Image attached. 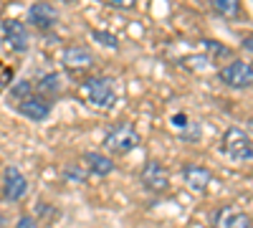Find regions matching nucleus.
<instances>
[{"instance_id": "obj_2", "label": "nucleus", "mask_w": 253, "mask_h": 228, "mask_svg": "<svg viewBox=\"0 0 253 228\" xmlns=\"http://www.w3.org/2000/svg\"><path fill=\"white\" fill-rule=\"evenodd\" d=\"M137 144H139V135L129 122H119L104 135V147L112 155H126V152H132Z\"/></svg>"}, {"instance_id": "obj_12", "label": "nucleus", "mask_w": 253, "mask_h": 228, "mask_svg": "<svg viewBox=\"0 0 253 228\" xmlns=\"http://www.w3.org/2000/svg\"><path fill=\"white\" fill-rule=\"evenodd\" d=\"M61 61H63V66H69V69H86V66L94 64V53L86 46H69L63 51Z\"/></svg>"}, {"instance_id": "obj_19", "label": "nucleus", "mask_w": 253, "mask_h": 228, "mask_svg": "<svg viewBox=\"0 0 253 228\" xmlns=\"http://www.w3.org/2000/svg\"><path fill=\"white\" fill-rule=\"evenodd\" d=\"M182 64L190 69H205L210 64V58L208 56H190V58H182Z\"/></svg>"}, {"instance_id": "obj_13", "label": "nucleus", "mask_w": 253, "mask_h": 228, "mask_svg": "<svg viewBox=\"0 0 253 228\" xmlns=\"http://www.w3.org/2000/svg\"><path fill=\"white\" fill-rule=\"evenodd\" d=\"M81 160H84V168H86V173H91V175L107 178V175H112V173H114V162H112V157H107V155L86 152Z\"/></svg>"}, {"instance_id": "obj_9", "label": "nucleus", "mask_w": 253, "mask_h": 228, "mask_svg": "<svg viewBox=\"0 0 253 228\" xmlns=\"http://www.w3.org/2000/svg\"><path fill=\"white\" fill-rule=\"evenodd\" d=\"M56 20H58V10L51 3H36L28 8V23L33 28H41V31L53 28Z\"/></svg>"}, {"instance_id": "obj_7", "label": "nucleus", "mask_w": 253, "mask_h": 228, "mask_svg": "<svg viewBox=\"0 0 253 228\" xmlns=\"http://www.w3.org/2000/svg\"><path fill=\"white\" fill-rule=\"evenodd\" d=\"M3 36H5V44H8L13 51H18V53L28 51L31 36H28L26 23H20V20H15V18L5 20V23H3Z\"/></svg>"}, {"instance_id": "obj_14", "label": "nucleus", "mask_w": 253, "mask_h": 228, "mask_svg": "<svg viewBox=\"0 0 253 228\" xmlns=\"http://www.w3.org/2000/svg\"><path fill=\"white\" fill-rule=\"evenodd\" d=\"M213 10L218 15H225V18H236L241 15V3H236V0H213Z\"/></svg>"}, {"instance_id": "obj_17", "label": "nucleus", "mask_w": 253, "mask_h": 228, "mask_svg": "<svg viewBox=\"0 0 253 228\" xmlns=\"http://www.w3.org/2000/svg\"><path fill=\"white\" fill-rule=\"evenodd\" d=\"M10 94L15 96V99H20V101H26L28 96H33V84L28 79H23V81H18V84L10 89Z\"/></svg>"}, {"instance_id": "obj_15", "label": "nucleus", "mask_w": 253, "mask_h": 228, "mask_svg": "<svg viewBox=\"0 0 253 228\" xmlns=\"http://www.w3.org/2000/svg\"><path fill=\"white\" fill-rule=\"evenodd\" d=\"M38 91L41 94H58L61 91V76L58 74H46L43 79L38 81Z\"/></svg>"}, {"instance_id": "obj_21", "label": "nucleus", "mask_w": 253, "mask_h": 228, "mask_svg": "<svg viewBox=\"0 0 253 228\" xmlns=\"http://www.w3.org/2000/svg\"><path fill=\"white\" fill-rule=\"evenodd\" d=\"M84 170H86V168H84ZM84 170H79V165H69V168H66V178L76 180V182H84V180H86V173H84Z\"/></svg>"}, {"instance_id": "obj_18", "label": "nucleus", "mask_w": 253, "mask_h": 228, "mask_svg": "<svg viewBox=\"0 0 253 228\" xmlns=\"http://www.w3.org/2000/svg\"><path fill=\"white\" fill-rule=\"evenodd\" d=\"M91 38L99 41V44H101V46H107V48H119L117 38H114L112 33H107V31H91Z\"/></svg>"}, {"instance_id": "obj_22", "label": "nucleus", "mask_w": 253, "mask_h": 228, "mask_svg": "<svg viewBox=\"0 0 253 228\" xmlns=\"http://www.w3.org/2000/svg\"><path fill=\"white\" fill-rule=\"evenodd\" d=\"M15 228H38V221L33 216H20L18 223H15Z\"/></svg>"}, {"instance_id": "obj_4", "label": "nucleus", "mask_w": 253, "mask_h": 228, "mask_svg": "<svg viewBox=\"0 0 253 228\" xmlns=\"http://www.w3.org/2000/svg\"><path fill=\"white\" fill-rule=\"evenodd\" d=\"M218 79L230 89H248V87H253V66L248 61L233 58L218 71Z\"/></svg>"}, {"instance_id": "obj_8", "label": "nucleus", "mask_w": 253, "mask_h": 228, "mask_svg": "<svg viewBox=\"0 0 253 228\" xmlns=\"http://www.w3.org/2000/svg\"><path fill=\"white\" fill-rule=\"evenodd\" d=\"M182 180L193 193H205L208 185L213 182V173H210L208 168H203V165L187 162V165H182Z\"/></svg>"}, {"instance_id": "obj_25", "label": "nucleus", "mask_w": 253, "mask_h": 228, "mask_svg": "<svg viewBox=\"0 0 253 228\" xmlns=\"http://www.w3.org/2000/svg\"><path fill=\"white\" fill-rule=\"evenodd\" d=\"M107 5H112V8H132V3H129V0H112V3H107Z\"/></svg>"}, {"instance_id": "obj_1", "label": "nucleus", "mask_w": 253, "mask_h": 228, "mask_svg": "<svg viewBox=\"0 0 253 228\" xmlns=\"http://www.w3.org/2000/svg\"><path fill=\"white\" fill-rule=\"evenodd\" d=\"M84 94H86L89 104L99 109H112L117 101V89H114V79L109 76H91L84 81Z\"/></svg>"}, {"instance_id": "obj_11", "label": "nucleus", "mask_w": 253, "mask_h": 228, "mask_svg": "<svg viewBox=\"0 0 253 228\" xmlns=\"http://www.w3.org/2000/svg\"><path fill=\"white\" fill-rule=\"evenodd\" d=\"M18 112L23 114V117H28V119H33V122H43L48 117V112H51V101L46 96H36L33 94L26 101H20Z\"/></svg>"}, {"instance_id": "obj_27", "label": "nucleus", "mask_w": 253, "mask_h": 228, "mask_svg": "<svg viewBox=\"0 0 253 228\" xmlns=\"http://www.w3.org/2000/svg\"><path fill=\"white\" fill-rule=\"evenodd\" d=\"M3 226H5V218H3V216H0V228H3Z\"/></svg>"}, {"instance_id": "obj_16", "label": "nucleus", "mask_w": 253, "mask_h": 228, "mask_svg": "<svg viewBox=\"0 0 253 228\" xmlns=\"http://www.w3.org/2000/svg\"><path fill=\"white\" fill-rule=\"evenodd\" d=\"M177 135H180V139H185V142H198L200 135H203V130H200V124H198V122L190 119V122H187V127L180 130Z\"/></svg>"}, {"instance_id": "obj_6", "label": "nucleus", "mask_w": 253, "mask_h": 228, "mask_svg": "<svg viewBox=\"0 0 253 228\" xmlns=\"http://www.w3.org/2000/svg\"><path fill=\"white\" fill-rule=\"evenodd\" d=\"M213 226L215 228H253V218L233 205H220L213 216Z\"/></svg>"}, {"instance_id": "obj_20", "label": "nucleus", "mask_w": 253, "mask_h": 228, "mask_svg": "<svg viewBox=\"0 0 253 228\" xmlns=\"http://www.w3.org/2000/svg\"><path fill=\"white\" fill-rule=\"evenodd\" d=\"M203 44L208 46V51L213 53V56H223V58H228V56H230V51H228L225 46H220L218 41H203Z\"/></svg>"}, {"instance_id": "obj_23", "label": "nucleus", "mask_w": 253, "mask_h": 228, "mask_svg": "<svg viewBox=\"0 0 253 228\" xmlns=\"http://www.w3.org/2000/svg\"><path fill=\"white\" fill-rule=\"evenodd\" d=\"M187 122H190V119H187V114H182V112H180V114H175V117H172V127L180 132V130H185V127H187Z\"/></svg>"}, {"instance_id": "obj_24", "label": "nucleus", "mask_w": 253, "mask_h": 228, "mask_svg": "<svg viewBox=\"0 0 253 228\" xmlns=\"http://www.w3.org/2000/svg\"><path fill=\"white\" fill-rule=\"evenodd\" d=\"M10 76H13L10 69H0V89L5 87V81H10Z\"/></svg>"}, {"instance_id": "obj_26", "label": "nucleus", "mask_w": 253, "mask_h": 228, "mask_svg": "<svg viewBox=\"0 0 253 228\" xmlns=\"http://www.w3.org/2000/svg\"><path fill=\"white\" fill-rule=\"evenodd\" d=\"M243 48L253 53V36H246V38H243Z\"/></svg>"}, {"instance_id": "obj_5", "label": "nucleus", "mask_w": 253, "mask_h": 228, "mask_svg": "<svg viewBox=\"0 0 253 228\" xmlns=\"http://www.w3.org/2000/svg\"><path fill=\"white\" fill-rule=\"evenodd\" d=\"M139 180H142L144 188L155 195H162V193L170 190V173H167L160 162H144Z\"/></svg>"}, {"instance_id": "obj_10", "label": "nucleus", "mask_w": 253, "mask_h": 228, "mask_svg": "<svg viewBox=\"0 0 253 228\" xmlns=\"http://www.w3.org/2000/svg\"><path fill=\"white\" fill-rule=\"evenodd\" d=\"M28 190V180L23 178V173H20L15 165H8L5 168V188H3V195L8 200H20L26 195Z\"/></svg>"}, {"instance_id": "obj_3", "label": "nucleus", "mask_w": 253, "mask_h": 228, "mask_svg": "<svg viewBox=\"0 0 253 228\" xmlns=\"http://www.w3.org/2000/svg\"><path fill=\"white\" fill-rule=\"evenodd\" d=\"M223 152L233 162H251L253 160V139L241 127H230L223 135Z\"/></svg>"}]
</instances>
